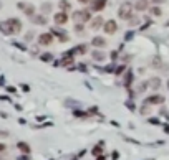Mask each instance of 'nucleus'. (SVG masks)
<instances>
[{"instance_id":"nucleus-26","label":"nucleus","mask_w":169,"mask_h":160,"mask_svg":"<svg viewBox=\"0 0 169 160\" xmlns=\"http://www.w3.org/2000/svg\"><path fill=\"white\" fill-rule=\"evenodd\" d=\"M138 23H139V18L133 15V17H131V20H129V27H134V25H138Z\"/></svg>"},{"instance_id":"nucleus-6","label":"nucleus","mask_w":169,"mask_h":160,"mask_svg":"<svg viewBox=\"0 0 169 160\" xmlns=\"http://www.w3.org/2000/svg\"><path fill=\"white\" fill-rule=\"evenodd\" d=\"M103 30L106 35H114L116 30H118V23H116V20H106L103 25Z\"/></svg>"},{"instance_id":"nucleus-17","label":"nucleus","mask_w":169,"mask_h":160,"mask_svg":"<svg viewBox=\"0 0 169 160\" xmlns=\"http://www.w3.org/2000/svg\"><path fill=\"white\" fill-rule=\"evenodd\" d=\"M51 33L56 35V36L60 38V41H63V43H65V41H70V36H68V35H66L65 32H60V30L53 28V30H51Z\"/></svg>"},{"instance_id":"nucleus-23","label":"nucleus","mask_w":169,"mask_h":160,"mask_svg":"<svg viewBox=\"0 0 169 160\" xmlns=\"http://www.w3.org/2000/svg\"><path fill=\"white\" fill-rule=\"evenodd\" d=\"M149 13L153 17H161V15H163V10H161L159 7H151V8H149Z\"/></svg>"},{"instance_id":"nucleus-8","label":"nucleus","mask_w":169,"mask_h":160,"mask_svg":"<svg viewBox=\"0 0 169 160\" xmlns=\"http://www.w3.org/2000/svg\"><path fill=\"white\" fill-rule=\"evenodd\" d=\"M108 0H91V12H101L104 10Z\"/></svg>"},{"instance_id":"nucleus-14","label":"nucleus","mask_w":169,"mask_h":160,"mask_svg":"<svg viewBox=\"0 0 169 160\" xmlns=\"http://www.w3.org/2000/svg\"><path fill=\"white\" fill-rule=\"evenodd\" d=\"M134 10H138V12H146V10H149L147 0H138V2L134 3Z\"/></svg>"},{"instance_id":"nucleus-28","label":"nucleus","mask_w":169,"mask_h":160,"mask_svg":"<svg viewBox=\"0 0 169 160\" xmlns=\"http://www.w3.org/2000/svg\"><path fill=\"white\" fill-rule=\"evenodd\" d=\"M41 10H43V13L50 12V10H51V5H50V3H43V5H41Z\"/></svg>"},{"instance_id":"nucleus-1","label":"nucleus","mask_w":169,"mask_h":160,"mask_svg":"<svg viewBox=\"0 0 169 160\" xmlns=\"http://www.w3.org/2000/svg\"><path fill=\"white\" fill-rule=\"evenodd\" d=\"M133 12H134V5H133L131 2H123L121 5L118 7V17L121 20H126V22L131 20Z\"/></svg>"},{"instance_id":"nucleus-24","label":"nucleus","mask_w":169,"mask_h":160,"mask_svg":"<svg viewBox=\"0 0 169 160\" xmlns=\"http://www.w3.org/2000/svg\"><path fill=\"white\" fill-rule=\"evenodd\" d=\"M73 28H75V32H76V33H80V35H81V33L85 32L83 23H75V27H73Z\"/></svg>"},{"instance_id":"nucleus-42","label":"nucleus","mask_w":169,"mask_h":160,"mask_svg":"<svg viewBox=\"0 0 169 160\" xmlns=\"http://www.w3.org/2000/svg\"><path fill=\"white\" fill-rule=\"evenodd\" d=\"M18 160H28V157H20Z\"/></svg>"},{"instance_id":"nucleus-7","label":"nucleus","mask_w":169,"mask_h":160,"mask_svg":"<svg viewBox=\"0 0 169 160\" xmlns=\"http://www.w3.org/2000/svg\"><path fill=\"white\" fill-rule=\"evenodd\" d=\"M103 25H104V20H103V17H100V15H96V17H93L91 18V22H90V28L91 30H101L103 28Z\"/></svg>"},{"instance_id":"nucleus-34","label":"nucleus","mask_w":169,"mask_h":160,"mask_svg":"<svg viewBox=\"0 0 169 160\" xmlns=\"http://www.w3.org/2000/svg\"><path fill=\"white\" fill-rule=\"evenodd\" d=\"M80 3H83V5H86V3H91V0H78Z\"/></svg>"},{"instance_id":"nucleus-20","label":"nucleus","mask_w":169,"mask_h":160,"mask_svg":"<svg viewBox=\"0 0 169 160\" xmlns=\"http://www.w3.org/2000/svg\"><path fill=\"white\" fill-rule=\"evenodd\" d=\"M58 7H60V10H63V12H68V10L71 8V3H70L68 0H60Z\"/></svg>"},{"instance_id":"nucleus-41","label":"nucleus","mask_w":169,"mask_h":160,"mask_svg":"<svg viewBox=\"0 0 169 160\" xmlns=\"http://www.w3.org/2000/svg\"><path fill=\"white\" fill-rule=\"evenodd\" d=\"M164 130H166L167 134H169V126H166V127H164Z\"/></svg>"},{"instance_id":"nucleus-15","label":"nucleus","mask_w":169,"mask_h":160,"mask_svg":"<svg viewBox=\"0 0 169 160\" xmlns=\"http://www.w3.org/2000/svg\"><path fill=\"white\" fill-rule=\"evenodd\" d=\"M0 32H2L3 35H15L13 33V30H12V27H10V23L7 22H0Z\"/></svg>"},{"instance_id":"nucleus-27","label":"nucleus","mask_w":169,"mask_h":160,"mask_svg":"<svg viewBox=\"0 0 169 160\" xmlns=\"http://www.w3.org/2000/svg\"><path fill=\"white\" fill-rule=\"evenodd\" d=\"M124 71H126V66H124V64L118 66V68L114 69V73H116V74H123V73H124Z\"/></svg>"},{"instance_id":"nucleus-18","label":"nucleus","mask_w":169,"mask_h":160,"mask_svg":"<svg viewBox=\"0 0 169 160\" xmlns=\"http://www.w3.org/2000/svg\"><path fill=\"white\" fill-rule=\"evenodd\" d=\"M149 88L154 89V91H156V89H159L161 88V79L159 78H151L149 79Z\"/></svg>"},{"instance_id":"nucleus-40","label":"nucleus","mask_w":169,"mask_h":160,"mask_svg":"<svg viewBox=\"0 0 169 160\" xmlns=\"http://www.w3.org/2000/svg\"><path fill=\"white\" fill-rule=\"evenodd\" d=\"M5 150V144H0V152H3Z\"/></svg>"},{"instance_id":"nucleus-11","label":"nucleus","mask_w":169,"mask_h":160,"mask_svg":"<svg viewBox=\"0 0 169 160\" xmlns=\"http://www.w3.org/2000/svg\"><path fill=\"white\" fill-rule=\"evenodd\" d=\"M104 58H106V55H104V51H101L100 48H96V50L91 51V60L93 61H104Z\"/></svg>"},{"instance_id":"nucleus-38","label":"nucleus","mask_w":169,"mask_h":160,"mask_svg":"<svg viewBox=\"0 0 169 160\" xmlns=\"http://www.w3.org/2000/svg\"><path fill=\"white\" fill-rule=\"evenodd\" d=\"M7 135H8V132H2V130H0V137H7Z\"/></svg>"},{"instance_id":"nucleus-36","label":"nucleus","mask_w":169,"mask_h":160,"mask_svg":"<svg viewBox=\"0 0 169 160\" xmlns=\"http://www.w3.org/2000/svg\"><path fill=\"white\" fill-rule=\"evenodd\" d=\"M78 68H80V71H86V66H85V64H80Z\"/></svg>"},{"instance_id":"nucleus-9","label":"nucleus","mask_w":169,"mask_h":160,"mask_svg":"<svg viewBox=\"0 0 169 160\" xmlns=\"http://www.w3.org/2000/svg\"><path fill=\"white\" fill-rule=\"evenodd\" d=\"M91 46H94V48H104L106 46V40H104V36H93L91 38Z\"/></svg>"},{"instance_id":"nucleus-22","label":"nucleus","mask_w":169,"mask_h":160,"mask_svg":"<svg viewBox=\"0 0 169 160\" xmlns=\"http://www.w3.org/2000/svg\"><path fill=\"white\" fill-rule=\"evenodd\" d=\"M133 83V73L129 71V69H126V76H124V86L126 88H129V84Z\"/></svg>"},{"instance_id":"nucleus-37","label":"nucleus","mask_w":169,"mask_h":160,"mask_svg":"<svg viewBox=\"0 0 169 160\" xmlns=\"http://www.w3.org/2000/svg\"><path fill=\"white\" fill-rule=\"evenodd\" d=\"M149 122L151 124H159V121H157V119H149Z\"/></svg>"},{"instance_id":"nucleus-32","label":"nucleus","mask_w":169,"mask_h":160,"mask_svg":"<svg viewBox=\"0 0 169 160\" xmlns=\"http://www.w3.org/2000/svg\"><path fill=\"white\" fill-rule=\"evenodd\" d=\"M118 56H119V53H118V51H111V60H118Z\"/></svg>"},{"instance_id":"nucleus-12","label":"nucleus","mask_w":169,"mask_h":160,"mask_svg":"<svg viewBox=\"0 0 169 160\" xmlns=\"http://www.w3.org/2000/svg\"><path fill=\"white\" fill-rule=\"evenodd\" d=\"M7 22L10 23V27H12L13 33H20V30H22V22H20L18 18H8Z\"/></svg>"},{"instance_id":"nucleus-35","label":"nucleus","mask_w":169,"mask_h":160,"mask_svg":"<svg viewBox=\"0 0 169 160\" xmlns=\"http://www.w3.org/2000/svg\"><path fill=\"white\" fill-rule=\"evenodd\" d=\"M129 38H133V32H128V33H126V40H129Z\"/></svg>"},{"instance_id":"nucleus-5","label":"nucleus","mask_w":169,"mask_h":160,"mask_svg":"<svg viewBox=\"0 0 169 160\" xmlns=\"http://www.w3.org/2000/svg\"><path fill=\"white\" fill-rule=\"evenodd\" d=\"M68 13L63 12V10H60V12H56L53 15V22L56 23V25H66V22H68Z\"/></svg>"},{"instance_id":"nucleus-3","label":"nucleus","mask_w":169,"mask_h":160,"mask_svg":"<svg viewBox=\"0 0 169 160\" xmlns=\"http://www.w3.org/2000/svg\"><path fill=\"white\" fill-rule=\"evenodd\" d=\"M51 43H53V33H51V32L38 35V45H41V46H48V45H51Z\"/></svg>"},{"instance_id":"nucleus-29","label":"nucleus","mask_w":169,"mask_h":160,"mask_svg":"<svg viewBox=\"0 0 169 160\" xmlns=\"http://www.w3.org/2000/svg\"><path fill=\"white\" fill-rule=\"evenodd\" d=\"M161 64H163V61H161V58H159V56H156V58H154V60H153V66H161Z\"/></svg>"},{"instance_id":"nucleus-30","label":"nucleus","mask_w":169,"mask_h":160,"mask_svg":"<svg viewBox=\"0 0 169 160\" xmlns=\"http://www.w3.org/2000/svg\"><path fill=\"white\" fill-rule=\"evenodd\" d=\"M151 109H149V104H146V106H143V109H141V114H149Z\"/></svg>"},{"instance_id":"nucleus-4","label":"nucleus","mask_w":169,"mask_h":160,"mask_svg":"<svg viewBox=\"0 0 169 160\" xmlns=\"http://www.w3.org/2000/svg\"><path fill=\"white\" fill-rule=\"evenodd\" d=\"M17 7H18L20 10H22L23 13L28 17V18H31V17L35 15V7L31 5V3H23V2H18L17 3Z\"/></svg>"},{"instance_id":"nucleus-13","label":"nucleus","mask_w":169,"mask_h":160,"mask_svg":"<svg viewBox=\"0 0 169 160\" xmlns=\"http://www.w3.org/2000/svg\"><path fill=\"white\" fill-rule=\"evenodd\" d=\"M30 20L35 23V25H47V22H48V18L45 17V13H43V15H37V13H35Z\"/></svg>"},{"instance_id":"nucleus-31","label":"nucleus","mask_w":169,"mask_h":160,"mask_svg":"<svg viewBox=\"0 0 169 160\" xmlns=\"http://www.w3.org/2000/svg\"><path fill=\"white\" fill-rule=\"evenodd\" d=\"M33 35H35L33 32H28V33L25 35V40H27V41H30V40H31V38H33Z\"/></svg>"},{"instance_id":"nucleus-43","label":"nucleus","mask_w":169,"mask_h":160,"mask_svg":"<svg viewBox=\"0 0 169 160\" xmlns=\"http://www.w3.org/2000/svg\"><path fill=\"white\" fill-rule=\"evenodd\" d=\"M0 8H2V2H0Z\"/></svg>"},{"instance_id":"nucleus-16","label":"nucleus","mask_w":169,"mask_h":160,"mask_svg":"<svg viewBox=\"0 0 169 160\" xmlns=\"http://www.w3.org/2000/svg\"><path fill=\"white\" fill-rule=\"evenodd\" d=\"M70 53L75 56V55H86V45H80V46H75L73 50H70Z\"/></svg>"},{"instance_id":"nucleus-33","label":"nucleus","mask_w":169,"mask_h":160,"mask_svg":"<svg viewBox=\"0 0 169 160\" xmlns=\"http://www.w3.org/2000/svg\"><path fill=\"white\" fill-rule=\"evenodd\" d=\"M151 2H154L157 5V3H166V0H151Z\"/></svg>"},{"instance_id":"nucleus-39","label":"nucleus","mask_w":169,"mask_h":160,"mask_svg":"<svg viewBox=\"0 0 169 160\" xmlns=\"http://www.w3.org/2000/svg\"><path fill=\"white\" fill-rule=\"evenodd\" d=\"M96 160H106V157H104V155H98Z\"/></svg>"},{"instance_id":"nucleus-10","label":"nucleus","mask_w":169,"mask_h":160,"mask_svg":"<svg viewBox=\"0 0 169 160\" xmlns=\"http://www.w3.org/2000/svg\"><path fill=\"white\" fill-rule=\"evenodd\" d=\"M144 102H146V104H163V102H164V96H161V94H153V96L146 97V99H144Z\"/></svg>"},{"instance_id":"nucleus-19","label":"nucleus","mask_w":169,"mask_h":160,"mask_svg":"<svg viewBox=\"0 0 169 160\" xmlns=\"http://www.w3.org/2000/svg\"><path fill=\"white\" fill-rule=\"evenodd\" d=\"M91 154H93L94 157H98V155H103V142H100L96 147L91 149Z\"/></svg>"},{"instance_id":"nucleus-25","label":"nucleus","mask_w":169,"mask_h":160,"mask_svg":"<svg viewBox=\"0 0 169 160\" xmlns=\"http://www.w3.org/2000/svg\"><path fill=\"white\" fill-rule=\"evenodd\" d=\"M40 60L41 61H51V60H53V56H51V53H43L40 56Z\"/></svg>"},{"instance_id":"nucleus-2","label":"nucleus","mask_w":169,"mask_h":160,"mask_svg":"<svg viewBox=\"0 0 169 160\" xmlns=\"http://www.w3.org/2000/svg\"><path fill=\"white\" fill-rule=\"evenodd\" d=\"M71 18L75 20L76 23H86V22H91L93 17H91V10L83 8V10H76V12H73Z\"/></svg>"},{"instance_id":"nucleus-21","label":"nucleus","mask_w":169,"mask_h":160,"mask_svg":"<svg viewBox=\"0 0 169 160\" xmlns=\"http://www.w3.org/2000/svg\"><path fill=\"white\" fill-rule=\"evenodd\" d=\"M17 147H18L23 154H30V145H28L27 142H18V144H17Z\"/></svg>"}]
</instances>
